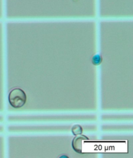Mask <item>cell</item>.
Returning <instances> with one entry per match:
<instances>
[{
  "instance_id": "cell-1",
  "label": "cell",
  "mask_w": 133,
  "mask_h": 158,
  "mask_svg": "<svg viewBox=\"0 0 133 158\" xmlns=\"http://www.w3.org/2000/svg\"><path fill=\"white\" fill-rule=\"evenodd\" d=\"M27 100L25 91L20 88L12 89L9 95V101L11 106L15 108H20L24 106Z\"/></svg>"
},
{
  "instance_id": "cell-2",
  "label": "cell",
  "mask_w": 133,
  "mask_h": 158,
  "mask_svg": "<svg viewBox=\"0 0 133 158\" xmlns=\"http://www.w3.org/2000/svg\"><path fill=\"white\" fill-rule=\"evenodd\" d=\"M89 139L85 135L80 134L76 136L72 141V147L74 150L79 154H83V145L84 141H88Z\"/></svg>"
},
{
  "instance_id": "cell-3",
  "label": "cell",
  "mask_w": 133,
  "mask_h": 158,
  "mask_svg": "<svg viewBox=\"0 0 133 158\" xmlns=\"http://www.w3.org/2000/svg\"><path fill=\"white\" fill-rule=\"evenodd\" d=\"M71 131H72L73 134L75 135H80V134H82V133H83V128L81 126H79V125L77 124V125H75V126L73 127V128L71 129Z\"/></svg>"
},
{
  "instance_id": "cell-4",
  "label": "cell",
  "mask_w": 133,
  "mask_h": 158,
  "mask_svg": "<svg viewBox=\"0 0 133 158\" xmlns=\"http://www.w3.org/2000/svg\"><path fill=\"white\" fill-rule=\"evenodd\" d=\"M103 61L102 57L99 55H96L92 57V62L94 65H98L100 64Z\"/></svg>"
}]
</instances>
